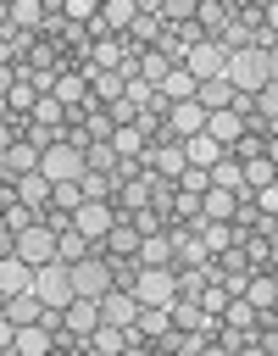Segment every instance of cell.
Wrapping results in <instances>:
<instances>
[{
  "mask_svg": "<svg viewBox=\"0 0 278 356\" xmlns=\"http://www.w3.org/2000/svg\"><path fill=\"white\" fill-rule=\"evenodd\" d=\"M200 267H206V278H217V284L234 289V295H245V284H250V273H256L250 256H245V245H222V250H211Z\"/></svg>",
  "mask_w": 278,
  "mask_h": 356,
  "instance_id": "1",
  "label": "cell"
},
{
  "mask_svg": "<svg viewBox=\"0 0 278 356\" xmlns=\"http://www.w3.org/2000/svg\"><path fill=\"white\" fill-rule=\"evenodd\" d=\"M33 289H39V300H44V306H67V300L78 295V284H72V261H61V256L39 261V273H33Z\"/></svg>",
  "mask_w": 278,
  "mask_h": 356,
  "instance_id": "2",
  "label": "cell"
},
{
  "mask_svg": "<svg viewBox=\"0 0 278 356\" xmlns=\"http://www.w3.org/2000/svg\"><path fill=\"white\" fill-rule=\"evenodd\" d=\"M239 89H261L272 72H267V50L261 44H245V50H228V67H222Z\"/></svg>",
  "mask_w": 278,
  "mask_h": 356,
  "instance_id": "3",
  "label": "cell"
},
{
  "mask_svg": "<svg viewBox=\"0 0 278 356\" xmlns=\"http://www.w3.org/2000/svg\"><path fill=\"white\" fill-rule=\"evenodd\" d=\"M39 172H44L50 184H56V178H83V150H78V145H67V139H56V145L44 150Z\"/></svg>",
  "mask_w": 278,
  "mask_h": 356,
  "instance_id": "4",
  "label": "cell"
},
{
  "mask_svg": "<svg viewBox=\"0 0 278 356\" xmlns=\"http://www.w3.org/2000/svg\"><path fill=\"white\" fill-rule=\"evenodd\" d=\"M117 217H122V211H117V200H83V206L72 211V222H78V228H83L95 245L111 234V222H117Z\"/></svg>",
  "mask_w": 278,
  "mask_h": 356,
  "instance_id": "5",
  "label": "cell"
},
{
  "mask_svg": "<svg viewBox=\"0 0 278 356\" xmlns=\"http://www.w3.org/2000/svg\"><path fill=\"white\" fill-rule=\"evenodd\" d=\"M133 295H139L145 306H167V300L178 295V278H172V267H139V284H133Z\"/></svg>",
  "mask_w": 278,
  "mask_h": 356,
  "instance_id": "6",
  "label": "cell"
},
{
  "mask_svg": "<svg viewBox=\"0 0 278 356\" xmlns=\"http://www.w3.org/2000/svg\"><path fill=\"white\" fill-rule=\"evenodd\" d=\"M72 284H78V295H106L111 289V261L100 250L83 256V261H72Z\"/></svg>",
  "mask_w": 278,
  "mask_h": 356,
  "instance_id": "7",
  "label": "cell"
},
{
  "mask_svg": "<svg viewBox=\"0 0 278 356\" xmlns=\"http://www.w3.org/2000/svg\"><path fill=\"white\" fill-rule=\"evenodd\" d=\"M39 161H44V150H39L33 139H17V145H6V150H0V178H22V172H39Z\"/></svg>",
  "mask_w": 278,
  "mask_h": 356,
  "instance_id": "8",
  "label": "cell"
},
{
  "mask_svg": "<svg viewBox=\"0 0 278 356\" xmlns=\"http://www.w3.org/2000/svg\"><path fill=\"white\" fill-rule=\"evenodd\" d=\"M139 245H145V234H139L128 217H117V222H111V234H106L95 250H100V256H111V261H122V256H139Z\"/></svg>",
  "mask_w": 278,
  "mask_h": 356,
  "instance_id": "9",
  "label": "cell"
},
{
  "mask_svg": "<svg viewBox=\"0 0 278 356\" xmlns=\"http://www.w3.org/2000/svg\"><path fill=\"white\" fill-rule=\"evenodd\" d=\"M17 256H28L33 267L50 261V256H56V228H50V222H28V228L17 234Z\"/></svg>",
  "mask_w": 278,
  "mask_h": 356,
  "instance_id": "10",
  "label": "cell"
},
{
  "mask_svg": "<svg viewBox=\"0 0 278 356\" xmlns=\"http://www.w3.org/2000/svg\"><path fill=\"white\" fill-rule=\"evenodd\" d=\"M139 306H145V300H139L133 289H106V295H100V317H106V323H117V328L139 323Z\"/></svg>",
  "mask_w": 278,
  "mask_h": 356,
  "instance_id": "11",
  "label": "cell"
},
{
  "mask_svg": "<svg viewBox=\"0 0 278 356\" xmlns=\"http://www.w3.org/2000/svg\"><path fill=\"white\" fill-rule=\"evenodd\" d=\"M33 44H39V28H0V67L28 61V56H33Z\"/></svg>",
  "mask_w": 278,
  "mask_h": 356,
  "instance_id": "12",
  "label": "cell"
},
{
  "mask_svg": "<svg viewBox=\"0 0 278 356\" xmlns=\"http://www.w3.org/2000/svg\"><path fill=\"white\" fill-rule=\"evenodd\" d=\"M183 67H189L195 78H211V72H222V67H228V44H222V39H200V44L189 50V61H183Z\"/></svg>",
  "mask_w": 278,
  "mask_h": 356,
  "instance_id": "13",
  "label": "cell"
},
{
  "mask_svg": "<svg viewBox=\"0 0 278 356\" xmlns=\"http://www.w3.org/2000/svg\"><path fill=\"white\" fill-rule=\"evenodd\" d=\"M33 273H39V267H33L28 256H17V250L0 256V295H22V289H33Z\"/></svg>",
  "mask_w": 278,
  "mask_h": 356,
  "instance_id": "14",
  "label": "cell"
},
{
  "mask_svg": "<svg viewBox=\"0 0 278 356\" xmlns=\"http://www.w3.org/2000/svg\"><path fill=\"white\" fill-rule=\"evenodd\" d=\"M128 95V78L117 72V67H95L89 72V100L95 106H111V100H122Z\"/></svg>",
  "mask_w": 278,
  "mask_h": 356,
  "instance_id": "15",
  "label": "cell"
},
{
  "mask_svg": "<svg viewBox=\"0 0 278 356\" xmlns=\"http://www.w3.org/2000/svg\"><path fill=\"white\" fill-rule=\"evenodd\" d=\"M234 95H239V83H234L228 72H211V78H200V95H195V100H200L206 111H222V106H234Z\"/></svg>",
  "mask_w": 278,
  "mask_h": 356,
  "instance_id": "16",
  "label": "cell"
},
{
  "mask_svg": "<svg viewBox=\"0 0 278 356\" xmlns=\"http://www.w3.org/2000/svg\"><path fill=\"white\" fill-rule=\"evenodd\" d=\"M206 134H211L222 150H234V145H239V134H245V117H239L234 106H222V111H211V117H206Z\"/></svg>",
  "mask_w": 278,
  "mask_h": 356,
  "instance_id": "17",
  "label": "cell"
},
{
  "mask_svg": "<svg viewBox=\"0 0 278 356\" xmlns=\"http://www.w3.org/2000/svg\"><path fill=\"white\" fill-rule=\"evenodd\" d=\"M211 184H222V189H234L239 200L250 195V184H245V161H239L234 150H222V156L211 161Z\"/></svg>",
  "mask_w": 278,
  "mask_h": 356,
  "instance_id": "18",
  "label": "cell"
},
{
  "mask_svg": "<svg viewBox=\"0 0 278 356\" xmlns=\"http://www.w3.org/2000/svg\"><path fill=\"white\" fill-rule=\"evenodd\" d=\"M0 317H11L17 328H22V323H39V317H44V300H39V289L6 295V300H0Z\"/></svg>",
  "mask_w": 278,
  "mask_h": 356,
  "instance_id": "19",
  "label": "cell"
},
{
  "mask_svg": "<svg viewBox=\"0 0 278 356\" xmlns=\"http://www.w3.org/2000/svg\"><path fill=\"white\" fill-rule=\"evenodd\" d=\"M206 117H211V111H206L200 100H172V128H178V139L200 134V128H206Z\"/></svg>",
  "mask_w": 278,
  "mask_h": 356,
  "instance_id": "20",
  "label": "cell"
},
{
  "mask_svg": "<svg viewBox=\"0 0 278 356\" xmlns=\"http://www.w3.org/2000/svg\"><path fill=\"white\" fill-rule=\"evenodd\" d=\"M56 256H61V261H83V256H95V239L72 222V228H61V234H56Z\"/></svg>",
  "mask_w": 278,
  "mask_h": 356,
  "instance_id": "21",
  "label": "cell"
},
{
  "mask_svg": "<svg viewBox=\"0 0 278 356\" xmlns=\"http://www.w3.org/2000/svg\"><path fill=\"white\" fill-rule=\"evenodd\" d=\"M122 33H128L133 44H156V39L167 33V17H161V11H139V17H133V22L122 28Z\"/></svg>",
  "mask_w": 278,
  "mask_h": 356,
  "instance_id": "22",
  "label": "cell"
},
{
  "mask_svg": "<svg viewBox=\"0 0 278 356\" xmlns=\"http://www.w3.org/2000/svg\"><path fill=\"white\" fill-rule=\"evenodd\" d=\"M17 350H22V356H44V350H50V328H44V323H22L17 339H11V356H17Z\"/></svg>",
  "mask_w": 278,
  "mask_h": 356,
  "instance_id": "23",
  "label": "cell"
},
{
  "mask_svg": "<svg viewBox=\"0 0 278 356\" xmlns=\"http://www.w3.org/2000/svg\"><path fill=\"white\" fill-rule=\"evenodd\" d=\"M150 167H156V172H167V178H178V172L189 167V156H183V139H178V145H150Z\"/></svg>",
  "mask_w": 278,
  "mask_h": 356,
  "instance_id": "24",
  "label": "cell"
},
{
  "mask_svg": "<svg viewBox=\"0 0 278 356\" xmlns=\"http://www.w3.org/2000/svg\"><path fill=\"white\" fill-rule=\"evenodd\" d=\"M172 234H145V245H139V261L145 267H172Z\"/></svg>",
  "mask_w": 278,
  "mask_h": 356,
  "instance_id": "25",
  "label": "cell"
},
{
  "mask_svg": "<svg viewBox=\"0 0 278 356\" xmlns=\"http://www.w3.org/2000/svg\"><path fill=\"white\" fill-rule=\"evenodd\" d=\"M111 145H117V156H145V150H150V134H145L139 122H122V128L111 134Z\"/></svg>",
  "mask_w": 278,
  "mask_h": 356,
  "instance_id": "26",
  "label": "cell"
},
{
  "mask_svg": "<svg viewBox=\"0 0 278 356\" xmlns=\"http://www.w3.org/2000/svg\"><path fill=\"white\" fill-rule=\"evenodd\" d=\"M183 156H189L195 167H211V161L222 156V145H217V139H211V134L200 128V134H189V139H183Z\"/></svg>",
  "mask_w": 278,
  "mask_h": 356,
  "instance_id": "27",
  "label": "cell"
},
{
  "mask_svg": "<svg viewBox=\"0 0 278 356\" xmlns=\"http://www.w3.org/2000/svg\"><path fill=\"white\" fill-rule=\"evenodd\" d=\"M245 300L261 312V306H272L278 300V273H250V284H245Z\"/></svg>",
  "mask_w": 278,
  "mask_h": 356,
  "instance_id": "28",
  "label": "cell"
},
{
  "mask_svg": "<svg viewBox=\"0 0 278 356\" xmlns=\"http://www.w3.org/2000/svg\"><path fill=\"white\" fill-rule=\"evenodd\" d=\"M161 89H167L172 100H195V95H200V78H195L189 67H172V72L161 78Z\"/></svg>",
  "mask_w": 278,
  "mask_h": 356,
  "instance_id": "29",
  "label": "cell"
},
{
  "mask_svg": "<svg viewBox=\"0 0 278 356\" xmlns=\"http://www.w3.org/2000/svg\"><path fill=\"white\" fill-rule=\"evenodd\" d=\"M83 167H95V172H111V178H117V145H111V139L83 145Z\"/></svg>",
  "mask_w": 278,
  "mask_h": 356,
  "instance_id": "30",
  "label": "cell"
},
{
  "mask_svg": "<svg viewBox=\"0 0 278 356\" xmlns=\"http://www.w3.org/2000/svg\"><path fill=\"white\" fill-rule=\"evenodd\" d=\"M200 206H206V217H222V222H228V217H234V206H239V195H234V189H222V184H211V189L200 195Z\"/></svg>",
  "mask_w": 278,
  "mask_h": 356,
  "instance_id": "31",
  "label": "cell"
},
{
  "mask_svg": "<svg viewBox=\"0 0 278 356\" xmlns=\"http://www.w3.org/2000/svg\"><path fill=\"white\" fill-rule=\"evenodd\" d=\"M228 17H234V11H228L222 0H200V11H195V22H200V28L211 33V39H217V33L228 28Z\"/></svg>",
  "mask_w": 278,
  "mask_h": 356,
  "instance_id": "32",
  "label": "cell"
},
{
  "mask_svg": "<svg viewBox=\"0 0 278 356\" xmlns=\"http://www.w3.org/2000/svg\"><path fill=\"white\" fill-rule=\"evenodd\" d=\"M56 95H61L67 106L89 100V78H83V72H56Z\"/></svg>",
  "mask_w": 278,
  "mask_h": 356,
  "instance_id": "33",
  "label": "cell"
},
{
  "mask_svg": "<svg viewBox=\"0 0 278 356\" xmlns=\"http://www.w3.org/2000/svg\"><path fill=\"white\" fill-rule=\"evenodd\" d=\"M139 328H145L150 339H161V334L172 328V306H139Z\"/></svg>",
  "mask_w": 278,
  "mask_h": 356,
  "instance_id": "34",
  "label": "cell"
},
{
  "mask_svg": "<svg viewBox=\"0 0 278 356\" xmlns=\"http://www.w3.org/2000/svg\"><path fill=\"white\" fill-rule=\"evenodd\" d=\"M272 178H278V161H272V156H250V161H245V184H250V195H256L261 184H272Z\"/></svg>",
  "mask_w": 278,
  "mask_h": 356,
  "instance_id": "35",
  "label": "cell"
},
{
  "mask_svg": "<svg viewBox=\"0 0 278 356\" xmlns=\"http://www.w3.org/2000/svg\"><path fill=\"white\" fill-rule=\"evenodd\" d=\"M83 134H89V139H111V134H117V122H111V111L89 100V117H83Z\"/></svg>",
  "mask_w": 278,
  "mask_h": 356,
  "instance_id": "36",
  "label": "cell"
},
{
  "mask_svg": "<svg viewBox=\"0 0 278 356\" xmlns=\"http://www.w3.org/2000/svg\"><path fill=\"white\" fill-rule=\"evenodd\" d=\"M83 195H89V200H111V195H117V178H111V172L83 167Z\"/></svg>",
  "mask_w": 278,
  "mask_h": 356,
  "instance_id": "37",
  "label": "cell"
},
{
  "mask_svg": "<svg viewBox=\"0 0 278 356\" xmlns=\"http://www.w3.org/2000/svg\"><path fill=\"white\" fill-rule=\"evenodd\" d=\"M17 189H22V200H28V206H44V200H50V178H44V172H22V178H17Z\"/></svg>",
  "mask_w": 278,
  "mask_h": 356,
  "instance_id": "38",
  "label": "cell"
},
{
  "mask_svg": "<svg viewBox=\"0 0 278 356\" xmlns=\"http://www.w3.org/2000/svg\"><path fill=\"white\" fill-rule=\"evenodd\" d=\"M139 72H145L150 83H161V78L172 72V61H167V50H156V44H150V50H145V61H139Z\"/></svg>",
  "mask_w": 278,
  "mask_h": 356,
  "instance_id": "39",
  "label": "cell"
},
{
  "mask_svg": "<svg viewBox=\"0 0 278 356\" xmlns=\"http://www.w3.org/2000/svg\"><path fill=\"white\" fill-rule=\"evenodd\" d=\"M100 11H106V22H111V28H128V22L139 17V0H106Z\"/></svg>",
  "mask_w": 278,
  "mask_h": 356,
  "instance_id": "40",
  "label": "cell"
},
{
  "mask_svg": "<svg viewBox=\"0 0 278 356\" xmlns=\"http://www.w3.org/2000/svg\"><path fill=\"white\" fill-rule=\"evenodd\" d=\"M222 317H228V323H234V328H250V323H256V306H250V300H245V295H234V300H228V306H222Z\"/></svg>",
  "mask_w": 278,
  "mask_h": 356,
  "instance_id": "41",
  "label": "cell"
},
{
  "mask_svg": "<svg viewBox=\"0 0 278 356\" xmlns=\"http://www.w3.org/2000/svg\"><path fill=\"white\" fill-rule=\"evenodd\" d=\"M228 300H234V289H222V284H217V278H211V284H206V289H200V312H222V306H228Z\"/></svg>",
  "mask_w": 278,
  "mask_h": 356,
  "instance_id": "42",
  "label": "cell"
},
{
  "mask_svg": "<svg viewBox=\"0 0 278 356\" xmlns=\"http://www.w3.org/2000/svg\"><path fill=\"white\" fill-rule=\"evenodd\" d=\"M256 111H261V117H272V122H278V78H267V83H261V89H256Z\"/></svg>",
  "mask_w": 278,
  "mask_h": 356,
  "instance_id": "43",
  "label": "cell"
},
{
  "mask_svg": "<svg viewBox=\"0 0 278 356\" xmlns=\"http://www.w3.org/2000/svg\"><path fill=\"white\" fill-rule=\"evenodd\" d=\"M267 72L278 78V44H267Z\"/></svg>",
  "mask_w": 278,
  "mask_h": 356,
  "instance_id": "44",
  "label": "cell"
},
{
  "mask_svg": "<svg viewBox=\"0 0 278 356\" xmlns=\"http://www.w3.org/2000/svg\"><path fill=\"white\" fill-rule=\"evenodd\" d=\"M267 28H272V33H278V0H272V6H267Z\"/></svg>",
  "mask_w": 278,
  "mask_h": 356,
  "instance_id": "45",
  "label": "cell"
},
{
  "mask_svg": "<svg viewBox=\"0 0 278 356\" xmlns=\"http://www.w3.org/2000/svg\"><path fill=\"white\" fill-rule=\"evenodd\" d=\"M267 156H272V161H278V134H272V139H267Z\"/></svg>",
  "mask_w": 278,
  "mask_h": 356,
  "instance_id": "46",
  "label": "cell"
},
{
  "mask_svg": "<svg viewBox=\"0 0 278 356\" xmlns=\"http://www.w3.org/2000/svg\"><path fill=\"white\" fill-rule=\"evenodd\" d=\"M222 6H228V11H234V6H239V0H222Z\"/></svg>",
  "mask_w": 278,
  "mask_h": 356,
  "instance_id": "47",
  "label": "cell"
},
{
  "mask_svg": "<svg viewBox=\"0 0 278 356\" xmlns=\"http://www.w3.org/2000/svg\"><path fill=\"white\" fill-rule=\"evenodd\" d=\"M261 6H272V0H261Z\"/></svg>",
  "mask_w": 278,
  "mask_h": 356,
  "instance_id": "48",
  "label": "cell"
}]
</instances>
